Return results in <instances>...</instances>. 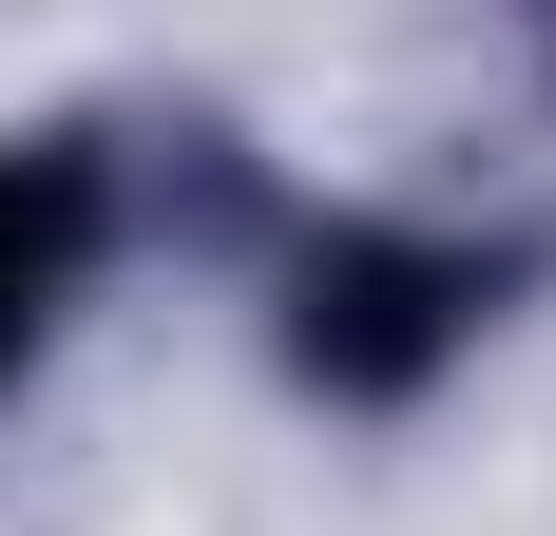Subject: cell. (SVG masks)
Wrapping results in <instances>:
<instances>
[{"label": "cell", "instance_id": "1", "mask_svg": "<svg viewBox=\"0 0 556 536\" xmlns=\"http://www.w3.org/2000/svg\"><path fill=\"white\" fill-rule=\"evenodd\" d=\"M115 250H135V173L97 135H0V403L77 345V307L115 288Z\"/></svg>", "mask_w": 556, "mask_h": 536}]
</instances>
